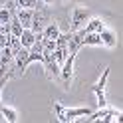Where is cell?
<instances>
[{
  "label": "cell",
  "instance_id": "15",
  "mask_svg": "<svg viewBox=\"0 0 123 123\" xmlns=\"http://www.w3.org/2000/svg\"><path fill=\"white\" fill-rule=\"evenodd\" d=\"M83 46H101V38L97 32H89L83 34Z\"/></svg>",
  "mask_w": 123,
  "mask_h": 123
},
{
  "label": "cell",
  "instance_id": "17",
  "mask_svg": "<svg viewBox=\"0 0 123 123\" xmlns=\"http://www.w3.org/2000/svg\"><path fill=\"white\" fill-rule=\"evenodd\" d=\"M10 20H12V8H2L0 10V26L8 24Z\"/></svg>",
  "mask_w": 123,
  "mask_h": 123
},
{
  "label": "cell",
  "instance_id": "11",
  "mask_svg": "<svg viewBox=\"0 0 123 123\" xmlns=\"http://www.w3.org/2000/svg\"><path fill=\"white\" fill-rule=\"evenodd\" d=\"M46 24V14L44 12H34L32 14V24H30V30H34V32H42V28Z\"/></svg>",
  "mask_w": 123,
  "mask_h": 123
},
{
  "label": "cell",
  "instance_id": "14",
  "mask_svg": "<svg viewBox=\"0 0 123 123\" xmlns=\"http://www.w3.org/2000/svg\"><path fill=\"white\" fill-rule=\"evenodd\" d=\"M28 52H30L28 48H22V46H20V50L14 54V60H16V68H18V70H22V72H24V64H26Z\"/></svg>",
  "mask_w": 123,
  "mask_h": 123
},
{
  "label": "cell",
  "instance_id": "5",
  "mask_svg": "<svg viewBox=\"0 0 123 123\" xmlns=\"http://www.w3.org/2000/svg\"><path fill=\"white\" fill-rule=\"evenodd\" d=\"M81 46H83V30L68 32V52L70 54H78Z\"/></svg>",
  "mask_w": 123,
  "mask_h": 123
},
{
  "label": "cell",
  "instance_id": "2",
  "mask_svg": "<svg viewBox=\"0 0 123 123\" xmlns=\"http://www.w3.org/2000/svg\"><path fill=\"white\" fill-rule=\"evenodd\" d=\"M75 56L78 54H68L66 62L60 66V75H62V81H64V87L70 86L72 81V75H74V62H75Z\"/></svg>",
  "mask_w": 123,
  "mask_h": 123
},
{
  "label": "cell",
  "instance_id": "18",
  "mask_svg": "<svg viewBox=\"0 0 123 123\" xmlns=\"http://www.w3.org/2000/svg\"><path fill=\"white\" fill-rule=\"evenodd\" d=\"M8 80H10V74H4L2 78H0V105H2V89H4V86H6Z\"/></svg>",
  "mask_w": 123,
  "mask_h": 123
},
{
  "label": "cell",
  "instance_id": "12",
  "mask_svg": "<svg viewBox=\"0 0 123 123\" xmlns=\"http://www.w3.org/2000/svg\"><path fill=\"white\" fill-rule=\"evenodd\" d=\"M42 36L48 38V40H56V38L60 36V26L56 24V22H50L48 26L42 28Z\"/></svg>",
  "mask_w": 123,
  "mask_h": 123
},
{
  "label": "cell",
  "instance_id": "7",
  "mask_svg": "<svg viewBox=\"0 0 123 123\" xmlns=\"http://www.w3.org/2000/svg\"><path fill=\"white\" fill-rule=\"evenodd\" d=\"M105 28V22L101 20V18H87V22L83 24V34H89V32H101V30Z\"/></svg>",
  "mask_w": 123,
  "mask_h": 123
},
{
  "label": "cell",
  "instance_id": "10",
  "mask_svg": "<svg viewBox=\"0 0 123 123\" xmlns=\"http://www.w3.org/2000/svg\"><path fill=\"white\" fill-rule=\"evenodd\" d=\"M34 42H36V32H34V30H30V28H24V30H22V34H20V46L30 50Z\"/></svg>",
  "mask_w": 123,
  "mask_h": 123
},
{
  "label": "cell",
  "instance_id": "16",
  "mask_svg": "<svg viewBox=\"0 0 123 123\" xmlns=\"http://www.w3.org/2000/svg\"><path fill=\"white\" fill-rule=\"evenodd\" d=\"M14 6H16V8H30V10H36V8H38V0H14Z\"/></svg>",
  "mask_w": 123,
  "mask_h": 123
},
{
  "label": "cell",
  "instance_id": "19",
  "mask_svg": "<svg viewBox=\"0 0 123 123\" xmlns=\"http://www.w3.org/2000/svg\"><path fill=\"white\" fill-rule=\"evenodd\" d=\"M8 44V34H4V32H0V50L4 48V46Z\"/></svg>",
  "mask_w": 123,
  "mask_h": 123
},
{
  "label": "cell",
  "instance_id": "6",
  "mask_svg": "<svg viewBox=\"0 0 123 123\" xmlns=\"http://www.w3.org/2000/svg\"><path fill=\"white\" fill-rule=\"evenodd\" d=\"M89 115H91L89 107H68V109H64V123L66 121H75L80 117H89Z\"/></svg>",
  "mask_w": 123,
  "mask_h": 123
},
{
  "label": "cell",
  "instance_id": "3",
  "mask_svg": "<svg viewBox=\"0 0 123 123\" xmlns=\"http://www.w3.org/2000/svg\"><path fill=\"white\" fill-rule=\"evenodd\" d=\"M87 18H89L87 8H81V6L74 8V12H72V32H75V30H81L83 24L87 22Z\"/></svg>",
  "mask_w": 123,
  "mask_h": 123
},
{
  "label": "cell",
  "instance_id": "4",
  "mask_svg": "<svg viewBox=\"0 0 123 123\" xmlns=\"http://www.w3.org/2000/svg\"><path fill=\"white\" fill-rule=\"evenodd\" d=\"M107 78H109V70L105 68V72H103V75H101V80H99L95 86H93V93L97 95V105H99V107L107 105V99H105V83H107Z\"/></svg>",
  "mask_w": 123,
  "mask_h": 123
},
{
  "label": "cell",
  "instance_id": "9",
  "mask_svg": "<svg viewBox=\"0 0 123 123\" xmlns=\"http://www.w3.org/2000/svg\"><path fill=\"white\" fill-rule=\"evenodd\" d=\"M32 14H34V10H30V8H18L16 20L22 24V28H30V24H32Z\"/></svg>",
  "mask_w": 123,
  "mask_h": 123
},
{
  "label": "cell",
  "instance_id": "20",
  "mask_svg": "<svg viewBox=\"0 0 123 123\" xmlns=\"http://www.w3.org/2000/svg\"><path fill=\"white\" fill-rule=\"evenodd\" d=\"M42 2H44V4H54L56 0H42Z\"/></svg>",
  "mask_w": 123,
  "mask_h": 123
},
{
  "label": "cell",
  "instance_id": "13",
  "mask_svg": "<svg viewBox=\"0 0 123 123\" xmlns=\"http://www.w3.org/2000/svg\"><path fill=\"white\" fill-rule=\"evenodd\" d=\"M0 113H2V117L8 123H16L20 119L18 117V111L14 109V107H8V105H0Z\"/></svg>",
  "mask_w": 123,
  "mask_h": 123
},
{
  "label": "cell",
  "instance_id": "1",
  "mask_svg": "<svg viewBox=\"0 0 123 123\" xmlns=\"http://www.w3.org/2000/svg\"><path fill=\"white\" fill-rule=\"evenodd\" d=\"M89 119L91 121H119L121 111L119 109H109L107 105H103V107H99V111H95V113L91 111Z\"/></svg>",
  "mask_w": 123,
  "mask_h": 123
},
{
  "label": "cell",
  "instance_id": "8",
  "mask_svg": "<svg viewBox=\"0 0 123 123\" xmlns=\"http://www.w3.org/2000/svg\"><path fill=\"white\" fill-rule=\"evenodd\" d=\"M99 38H101V46H105V48H115L117 46V36L109 28H103L99 32Z\"/></svg>",
  "mask_w": 123,
  "mask_h": 123
}]
</instances>
